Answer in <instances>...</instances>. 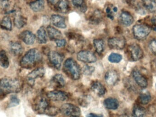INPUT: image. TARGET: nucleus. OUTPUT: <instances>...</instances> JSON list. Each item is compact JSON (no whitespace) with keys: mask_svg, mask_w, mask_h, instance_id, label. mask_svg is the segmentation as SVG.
<instances>
[{"mask_svg":"<svg viewBox=\"0 0 156 117\" xmlns=\"http://www.w3.org/2000/svg\"><path fill=\"white\" fill-rule=\"evenodd\" d=\"M138 98L140 104L143 105H147L149 104L151 101V95L147 91H143L140 93Z\"/></svg>","mask_w":156,"mask_h":117,"instance_id":"obj_29","label":"nucleus"},{"mask_svg":"<svg viewBox=\"0 0 156 117\" xmlns=\"http://www.w3.org/2000/svg\"><path fill=\"white\" fill-rule=\"evenodd\" d=\"M94 71V67L89 65H84L82 68V71L83 74L85 75H90Z\"/></svg>","mask_w":156,"mask_h":117,"instance_id":"obj_38","label":"nucleus"},{"mask_svg":"<svg viewBox=\"0 0 156 117\" xmlns=\"http://www.w3.org/2000/svg\"><path fill=\"white\" fill-rule=\"evenodd\" d=\"M127 53L132 61H137L143 58L144 52L141 47L136 44H132L128 46Z\"/></svg>","mask_w":156,"mask_h":117,"instance_id":"obj_6","label":"nucleus"},{"mask_svg":"<svg viewBox=\"0 0 156 117\" xmlns=\"http://www.w3.org/2000/svg\"><path fill=\"white\" fill-rule=\"evenodd\" d=\"M66 39H62V38L55 41L56 45L59 48L65 47L66 45Z\"/></svg>","mask_w":156,"mask_h":117,"instance_id":"obj_40","label":"nucleus"},{"mask_svg":"<svg viewBox=\"0 0 156 117\" xmlns=\"http://www.w3.org/2000/svg\"><path fill=\"white\" fill-rule=\"evenodd\" d=\"M56 6L58 10L62 13H67L70 9V5L68 0H60Z\"/></svg>","mask_w":156,"mask_h":117,"instance_id":"obj_26","label":"nucleus"},{"mask_svg":"<svg viewBox=\"0 0 156 117\" xmlns=\"http://www.w3.org/2000/svg\"><path fill=\"white\" fill-rule=\"evenodd\" d=\"M37 41L40 44H46L48 41V36L46 30L44 26L39 28L37 33Z\"/></svg>","mask_w":156,"mask_h":117,"instance_id":"obj_23","label":"nucleus"},{"mask_svg":"<svg viewBox=\"0 0 156 117\" xmlns=\"http://www.w3.org/2000/svg\"><path fill=\"white\" fill-rule=\"evenodd\" d=\"M94 45L95 50L99 55H101L104 51L105 49V43L102 39H94Z\"/></svg>","mask_w":156,"mask_h":117,"instance_id":"obj_30","label":"nucleus"},{"mask_svg":"<svg viewBox=\"0 0 156 117\" xmlns=\"http://www.w3.org/2000/svg\"></svg>","mask_w":156,"mask_h":117,"instance_id":"obj_48","label":"nucleus"},{"mask_svg":"<svg viewBox=\"0 0 156 117\" xmlns=\"http://www.w3.org/2000/svg\"><path fill=\"white\" fill-rule=\"evenodd\" d=\"M21 84L17 79L5 77L0 79V94L19 93Z\"/></svg>","mask_w":156,"mask_h":117,"instance_id":"obj_1","label":"nucleus"},{"mask_svg":"<svg viewBox=\"0 0 156 117\" xmlns=\"http://www.w3.org/2000/svg\"><path fill=\"white\" fill-rule=\"evenodd\" d=\"M49 106L48 100L43 96L37 97L34 102L33 108L37 114H45L46 110Z\"/></svg>","mask_w":156,"mask_h":117,"instance_id":"obj_5","label":"nucleus"},{"mask_svg":"<svg viewBox=\"0 0 156 117\" xmlns=\"http://www.w3.org/2000/svg\"><path fill=\"white\" fill-rule=\"evenodd\" d=\"M53 82L59 87H63L66 84V80L62 75L57 74L52 79Z\"/></svg>","mask_w":156,"mask_h":117,"instance_id":"obj_32","label":"nucleus"},{"mask_svg":"<svg viewBox=\"0 0 156 117\" xmlns=\"http://www.w3.org/2000/svg\"><path fill=\"white\" fill-rule=\"evenodd\" d=\"M78 60L80 61L87 63H94L97 61L95 55L90 51L82 50L80 51L77 56Z\"/></svg>","mask_w":156,"mask_h":117,"instance_id":"obj_10","label":"nucleus"},{"mask_svg":"<svg viewBox=\"0 0 156 117\" xmlns=\"http://www.w3.org/2000/svg\"><path fill=\"white\" fill-rule=\"evenodd\" d=\"M42 59V55L38 49H32L27 52L20 62L23 68L30 69L35 66Z\"/></svg>","mask_w":156,"mask_h":117,"instance_id":"obj_2","label":"nucleus"},{"mask_svg":"<svg viewBox=\"0 0 156 117\" xmlns=\"http://www.w3.org/2000/svg\"><path fill=\"white\" fill-rule=\"evenodd\" d=\"M151 22L154 25L156 26V16H154L152 17V19H151Z\"/></svg>","mask_w":156,"mask_h":117,"instance_id":"obj_45","label":"nucleus"},{"mask_svg":"<svg viewBox=\"0 0 156 117\" xmlns=\"http://www.w3.org/2000/svg\"><path fill=\"white\" fill-rule=\"evenodd\" d=\"M91 89L94 93L99 96L104 95L106 91L104 86L98 81H95L92 83Z\"/></svg>","mask_w":156,"mask_h":117,"instance_id":"obj_17","label":"nucleus"},{"mask_svg":"<svg viewBox=\"0 0 156 117\" xmlns=\"http://www.w3.org/2000/svg\"><path fill=\"white\" fill-rule=\"evenodd\" d=\"M142 5L148 12L156 13V0H142Z\"/></svg>","mask_w":156,"mask_h":117,"instance_id":"obj_25","label":"nucleus"},{"mask_svg":"<svg viewBox=\"0 0 156 117\" xmlns=\"http://www.w3.org/2000/svg\"><path fill=\"white\" fill-rule=\"evenodd\" d=\"M51 21L52 24L56 27L59 28H66V19L63 16L59 15H52L51 17Z\"/></svg>","mask_w":156,"mask_h":117,"instance_id":"obj_16","label":"nucleus"},{"mask_svg":"<svg viewBox=\"0 0 156 117\" xmlns=\"http://www.w3.org/2000/svg\"><path fill=\"white\" fill-rule=\"evenodd\" d=\"M133 76L136 82L142 88H145L148 85L147 79L140 71L134 70L133 72Z\"/></svg>","mask_w":156,"mask_h":117,"instance_id":"obj_13","label":"nucleus"},{"mask_svg":"<svg viewBox=\"0 0 156 117\" xmlns=\"http://www.w3.org/2000/svg\"><path fill=\"white\" fill-rule=\"evenodd\" d=\"M122 55L117 53H112L108 57L109 61L113 63H118L122 60Z\"/></svg>","mask_w":156,"mask_h":117,"instance_id":"obj_35","label":"nucleus"},{"mask_svg":"<svg viewBox=\"0 0 156 117\" xmlns=\"http://www.w3.org/2000/svg\"><path fill=\"white\" fill-rule=\"evenodd\" d=\"M20 103V100L16 96L12 95L10 97V102L8 104V107H13L18 105Z\"/></svg>","mask_w":156,"mask_h":117,"instance_id":"obj_37","label":"nucleus"},{"mask_svg":"<svg viewBox=\"0 0 156 117\" xmlns=\"http://www.w3.org/2000/svg\"><path fill=\"white\" fill-rule=\"evenodd\" d=\"M30 7L34 12H41L44 9V0H36L30 3Z\"/></svg>","mask_w":156,"mask_h":117,"instance_id":"obj_24","label":"nucleus"},{"mask_svg":"<svg viewBox=\"0 0 156 117\" xmlns=\"http://www.w3.org/2000/svg\"><path fill=\"white\" fill-rule=\"evenodd\" d=\"M105 11H106L107 16L111 19H113L114 16L113 14V11L112 9L111 8V7H109V6H108V7H106Z\"/></svg>","mask_w":156,"mask_h":117,"instance_id":"obj_41","label":"nucleus"},{"mask_svg":"<svg viewBox=\"0 0 156 117\" xmlns=\"http://www.w3.org/2000/svg\"><path fill=\"white\" fill-rule=\"evenodd\" d=\"M146 114L145 108L140 105L136 104L134 106L133 111V117H145Z\"/></svg>","mask_w":156,"mask_h":117,"instance_id":"obj_28","label":"nucleus"},{"mask_svg":"<svg viewBox=\"0 0 156 117\" xmlns=\"http://www.w3.org/2000/svg\"><path fill=\"white\" fill-rule=\"evenodd\" d=\"M104 105L107 109L115 110L119 107V102L117 99L114 98L105 99L103 102Z\"/></svg>","mask_w":156,"mask_h":117,"instance_id":"obj_22","label":"nucleus"},{"mask_svg":"<svg viewBox=\"0 0 156 117\" xmlns=\"http://www.w3.org/2000/svg\"><path fill=\"white\" fill-rule=\"evenodd\" d=\"M1 4H2L3 8H6H6H8L9 6V2L7 0H3Z\"/></svg>","mask_w":156,"mask_h":117,"instance_id":"obj_42","label":"nucleus"},{"mask_svg":"<svg viewBox=\"0 0 156 117\" xmlns=\"http://www.w3.org/2000/svg\"><path fill=\"white\" fill-rule=\"evenodd\" d=\"M1 28L6 30H12V23L11 18L8 16H5L3 18L1 24Z\"/></svg>","mask_w":156,"mask_h":117,"instance_id":"obj_33","label":"nucleus"},{"mask_svg":"<svg viewBox=\"0 0 156 117\" xmlns=\"http://www.w3.org/2000/svg\"><path fill=\"white\" fill-rule=\"evenodd\" d=\"M48 58L49 62L57 70H59L62 66L64 57L57 51H49L48 53Z\"/></svg>","mask_w":156,"mask_h":117,"instance_id":"obj_8","label":"nucleus"},{"mask_svg":"<svg viewBox=\"0 0 156 117\" xmlns=\"http://www.w3.org/2000/svg\"><path fill=\"white\" fill-rule=\"evenodd\" d=\"M72 2L74 6L81 12L83 13L86 12L87 7L85 0H72Z\"/></svg>","mask_w":156,"mask_h":117,"instance_id":"obj_34","label":"nucleus"},{"mask_svg":"<svg viewBox=\"0 0 156 117\" xmlns=\"http://www.w3.org/2000/svg\"><path fill=\"white\" fill-rule=\"evenodd\" d=\"M60 112V109L55 107L49 106L45 112V114H46L49 116H55L57 115Z\"/></svg>","mask_w":156,"mask_h":117,"instance_id":"obj_36","label":"nucleus"},{"mask_svg":"<svg viewBox=\"0 0 156 117\" xmlns=\"http://www.w3.org/2000/svg\"><path fill=\"white\" fill-rule=\"evenodd\" d=\"M126 2L129 3H131L135 1V0H125Z\"/></svg>","mask_w":156,"mask_h":117,"instance_id":"obj_46","label":"nucleus"},{"mask_svg":"<svg viewBox=\"0 0 156 117\" xmlns=\"http://www.w3.org/2000/svg\"><path fill=\"white\" fill-rule=\"evenodd\" d=\"M14 21V24L16 27L18 28H22L27 24L26 18L21 15V14L19 13L16 14Z\"/></svg>","mask_w":156,"mask_h":117,"instance_id":"obj_27","label":"nucleus"},{"mask_svg":"<svg viewBox=\"0 0 156 117\" xmlns=\"http://www.w3.org/2000/svg\"><path fill=\"white\" fill-rule=\"evenodd\" d=\"M134 36L137 40L145 39L151 32V27L145 24H136L133 29Z\"/></svg>","mask_w":156,"mask_h":117,"instance_id":"obj_4","label":"nucleus"},{"mask_svg":"<svg viewBox=\"0 0 156 117\" xmlns=\"http://www.w3.org/2000/svg\"><path fill=\"white\" fill-rule=\"evenodd\" d=\"M103 18V14L101 10H96L94 12L89 18V21L92 24H98Z\"/></svg>","mask_w":156,"mask_h":117,"instance_id":"obj_21","label":"nucleus"},{"mask_svg":"<svg viewBox=\"0 0 156 117\" xmlns=\"http://www.w3.org/2000/svg\"><path fill=\"white\" fill-rule=\"evenodd\" d=\"M60 113L69 116L79 117L80 115V109L76 106L70 104H63L60 108Z\"/></svg>","mask_w":156,"mask_h":117,"instance_id":"obj_7","label":"nucleus"},{"mask_svg":"<svg viewBox=\"0 0 156 117\" xmlns=\"http://www.w3.org/2000/svg\"><path fill=\"white\" fill-rule=\"evenodd\" d=\"M10 52L14 56H19L23 54V49L22 45L16 42H12L9 45Z\"/></svg>","mask_w":156,"mask_h":117,"instance_id":"obj_20","label":"nucleus"},{"mask_svg":"<svg viewBox=\"0 0 156 117\" xmlns=\"http://www.w3.org/2000/svg\"><path fill=\"white\" fill-rule=\"evenodd\" d=\"M60 0H48V3L52 5H57Z\"/></svg>","mask_w":156,"mask_h":117,"instance_id":"obj_43","label":"nucleus"},{"mask_svg":"<svg viewBox=\"0 0 156 117\" xmlns=\"http://www.w3.org/2000/svg\"><path fill=\"white\" fill-rule=\"evenodd\" d=\"M45 73V70L43 67H39L32 71L27 76V80L30 85H34L35 80L39 77H42Z\"/></svg>","mask_w":156,"mask_h":117,"instance_id":"obj_12","label":"nucleus"},{"mask_svg":"<svg viewBox=\"0 0 156 117\" xmlns=\"http://www.w3.org/2000/svg\"><path fill=\"white\" fill-rule=\"evenodd\" d=\"M9 65V61L5 50L0 51V66L2 68H7Z\"/></svg>","mask_w":156,"mask_h":117,"instance_id":"obj_31","label":"nucleus"},{"mask_svg":"<svg viewBox=\"0 0 156 117\" xmlns=\"http://www.w3.org/2000/svg\"><path fill=\"white\" fill-rule=\"evenodd\" d=\"M70 117H76V116H71Z\"/></svg>","mask_w":156,"mask_h":117,"instance_id":"obj_47","label":"nucleus"},{"mask_svg":"<svg viewBox=\"0 0 156 117\" xmlns=\"http://www.w3.org/2000/svg\"><path fill=\"white\" fill-rule=\"evenodd\" d=\"M120 20L122 24L129 26L133 23L134 19L132 15L126 11H123L120 15Z\"/></svg>","mask_w":156,"mask_h":117,"instance_id":"obj_19","label":"nucleus"},{"mask_svg":"<svg viewBox=\"0 0 156 117\" xmlns=\"http://www.w3.org/2000/svg\"><path fill=\"white\" fill-rule=\"evenodd\" d=\"M48 98L54 101H65L67 100L68 95L66 92L55 90L48 92L47 93Z\"/></svg>","mask_w":156,"mask_h":117,"instance_id":"obj_11","label":"nucleus"},{"mask_svg":"<svg viewBox=\"0 0 156 117\" xmlns=\"http://www.w3.org/2000/svg\"><path fill=\"white\" fill-rule=\"evenodd\" d=\"M47 32L49 38L51 40L55 41L58 39H61L63 37V35L60 31L50 26L48 27L47 28Z\"/></svg>","mask_w":156,"mask_h":117,"instance_id":"obj_18","label":"nucleus"},{"mask_svg":"<svg viewBox=\"0 0 156 117\" xmlns=\"http://www.w3.org/2000/svg\"><path fill=\"white\" fill-rule=\"evenodd\" d=\"M20 39L27 45H32L34 43L35 35L31 31L28 30L23 31L19 35Z\"/></svg>","mask_w":156,"mask_h":117,"instance_id":"obj_14","label":"nucleus"},{"mask_svg":"<svg viewBox=\"0 0 156 117\" xmlns=\"http://www.w3.org/2000/svg\"><path fill=\"white\" fill-rule=\"evenodd\" d=\"M87 117H103L102 116L97 114H94V113H90L87 115Z\"/></svg>","mask_w":156,"mask_h":117,"instance_id":"obj_44","label":"nucleus"},{"mask_svg":"<svg viewBox=\"0 0 156 117\" xmlns=\"http://www.w3.org/2000/svg\"><path fill=\"white\" fill-rule=\"evenodd\" d=\"M108 44L112 49L121 50L125 47L126 41L123 37H115L109 38Z\"/></svg>","mask_w":156,"mask_h":117,"instance_id":"obj_9","label":"nucleus"},{"mask_svg":"<svg viewBox=\"0 0 156 117\" xmlns=\"http://www.w3.org/2000/svg\"><path fill=\"white\" fill-rule=\"evenodd\" d=\"M149 47L152 53L156 55V39H153L150 41Z\"/></svg>","mask_w":156,"mask_h":117,"instance_id":"obj_39","label":"nucleus"},{"mask_svg":"<svg viewBox=\"0 0 156 117\" xmlns=\"http://www.w3.org/2000/svg\"><path fill=\"white\" fill-rule=\"evenodd\" d=\"M105 82L109 86H113L119 79V75L115 70H109L106 72L105 76Z\"/></svg>","mask_w":156,"mask_h":117,"instance_id":"obj_15","label":"nucleus"},{"mask_svg":"<svg viewBox=\"0 0 156 117\" xmlns=\"http://www.w3.org/2000/svg\"><path fill=\"white\" fill-rule=\"evenodd\" d=\"M63 71L69 77L73 80H78L80 76V66L73 59L69 58L66 60L64 64Z\"/></svg>","mask_w":156,"mask_h":117,"instance_id":"obj_3","label":"nucleus"}]
</instances>
